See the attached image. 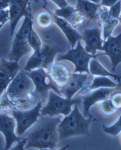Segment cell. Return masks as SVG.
Instances as JSON below:
<instances>
[{"instance_id": "1", "label": "cell", "mask_w": 121, "mask_h": 150, "mask_svg": "<svg viewBox=\"0 0 121 150\" xmlns=\"http://www.w3.org/2000/svg\"><path fill=\"white\" fill-rule=\"evenodd\" d=\"M62 120V115H41L22 136L27 139L25 149H56L60 139L57 127Z\"/></svg>"}, {"instance_id": "2", "label": "cell", "mask_w": 121, "mask_h": 150, "mask_svg": "<svg viewBox=\"0 0 121 150\" xmlns=\"http://www.w3.org/2000/svg\"><path fill=\"white\" fill-rule=\"evenodd\" d=\"M34 89L33 81L27 72L21 69L0 97V112L36 105L32 99Z\"/></svg>"}, {"instance_id": "3", "label": "cell", "mask_w": 121, "mask_h": 150, "mask_svg": "<svg viewBox=\"0 0 121 150\" xmlns=\"http://www.w3.org/2000/svg\"><path fill=\"white\" fill-rule=\"evenodd\" d=\"M78 105L75 104L70 113L65 116L59 124L57 130L60 139L75 136H90V124L96 119L92 116L86 119L80 112Z\"/></svg>"}, {"instance_id": "4", "label": "cell", "mask_w": 121, "mask_h": 150, "mask_svg": "<svg viewBox=\"0 0 121 150\" xmlns=\"http://www.w3.org/2000/svg\"><path fill=\"white\" fill-rule=\"evenodd\" d=\"M26 72L33 81L35 86L32 99L35 104L38 102L44 103L47 102L49 91L50 90H53L61 96L60 90L53 82L46 69L39 68Z\"/></svg>"}, {"instance_id": "5", "label": "cell", "mask_w": 121, "mask_h": 150, "mask_svg": "<svg viewBox=\"0 0 121 150\" xmlns=\"http://www.w3.org/2000/svg\"><path fill=\"white\" fill-rule=\"evenodd\" d=\"M81 101L80 97H75L70 99L63 97L53 90H50L46 104L42 107L40 114L42 116L51 117L60 115L65 116L72 111L73 105L80 104Z\"/></svg>"}, {"instance_id": "6", "label": "cell", "mask_w": 121, "mask_h": 150, "mask_svg": "<svg viewBox=\"0 0 121 150\" xmlns=\"http://www.w3.org/2000/svg\"><path fill=\"white\" fill-rule=\"evenodd\" d=\"M33 25L31 16L25 17L21 28L15 35L9 60L18 62L22 57L32 51L28 42V36Z\"/></svg>"}, {"instance_id": "7", "label": "cell", "mask_w": 121, "mask_h": 150, "mask_svg": "<svg viewBox=\"0 0 121 150\" xmlns=\"http://www.w3.org/2000/svg\"><path fill=\"white\" fill-rule=\"evenodd\" d=\"M61 52L60 48L53 44H43L41 48L33 51L23 69L26 71L44 68L46 69L53 63L57 53Z\"/></svg>"}, {"instance_id": "8", "label": "cell", "mask_w": 121, "mask_h": 150, "mask_svg": "<svg viewBox=\"0 0 121 150\" xmlns=\"http://www.w3.org/2000/svg\"><path fill=\"white\" fill-rule=\"evenodd\" d=\"M42 102H38L33 108L29 110L12 108L9 111L16 120V134L22 137L26 132L36 122L41 116L40 110L42 107Z\"/></svg>"}, {"instance_id": "9", "label": "cell", "mask_w": 121, "mask_h": 150, "mask_svg": "<svg viewBox=\"0 0 121 150\" xmlns=\"http://www.w3.org/2000/svg\"><path fill=\"white\" fill-rule=\"evenodd\" d=\"M100 55H101V54L92 55L88 53L81 45L79 40L78 41L76 48L69 49L64 54L59 55L56 61H69L75 66L73 73L86 72L90 75L88 69L89 62L91 59L96 58L97 56Z\"/></svg>"}, {"instance_id": "10", "label": "cell", "mask_w": 121, "mask_h": 150, "mask_svg": "<svg viewBox=\"0 0 121 150\" xmlns=\"http://www.w3.org/2000/svg\"><path fill=\"white\" fill-rule=\"evenodd\" d=\"M16 127V120L12 115L10 116L7 111H1L0 132L5 138L4 150L11 149L14 144L18 143L21 139V137H18L15 132Z\"/></svg>"}, {"instance_id": "11", "label": "cell", "mask_w": 121, "mask_h": 150, "mask_svg": "<svg viewBox=\"0 0 121 150\" xmlns=\"http://www.w3.org/2000/svg\"><path fill=\"white\" fill-rule=\"evenodd\" d=\"M31 0H10V34L13 36L17 25L23 17L31 16L30 13Z\"/></svg>"}, {"instance_id": "12", "label": "cell", "mask_w": 121, "mask_h": 150, "mask_svg": "<svg viewBox=\"0 0 121 150\" xmlns=\"http://www.w3.org/2000/svg\"><path fill=\"white\" fill-rule=\"evenodd\" d=\"M93 80L92 76L87 73H72L68 84L60 89L61 96L71 99L80 90L89 86Z\"/></svg>"}, {"instance_id": "13", "label": "cell", "mask_w": 121, "mask_h": 150, "mask_svg": "<svg viewBox=\"0 0 121 150\" xmlns=\"http://www.w3.org/2000/svg\"><path fill=\"white\" fill-rule=\"evenodd\" d=\"M46 69L53 82L60 90L68 84L72 73L65 63L56 61Z\"/></svg>"}, {"instance_id": "14", "label": "cell", "mask_w": 121, "mask_h": 150, "mask_svg": "<svg viewBox=\"0 0 121 150\" xmlns=\"http://www.w3.org/2000/svg\"><path fill=\"white\" fill-rule=\"evenodd\" d=\"M21 69L18 62L0 59V97Z\"/></svg>"}, {"instance_id": "15", "label": "cell", "mask_w": 121, "mask_h": 150, "mask_svg": "<svg viewBox=\"0 0 121 150\" xmlns=\"http://www.w3.org/2000/svg\"><path fill=\"white\" fill-rule=\"evenodd\" d=\"M115 88H100L96 90L90 91L88 93L79 96L81 98L83 104V114L85 117L92 116L89 112L91 106L96 103L100 102L109 98L111 93L115 90Z\"/></svg>"}, {"instance_id": "16", "label": "cell", "mask_w": 121, "mask_h": 150, "mask_svg": "<svg viewBox=\"0 0 121 150\" xmlns=\"http://www.w3.org/2000/svg\"><path fill=\"white\" fill-rule=\"evenodd\" d=\"M103 47L105 53L101 54L109 56L111 61V71L114 72L116 66L121 62V33L116 37L109 36L104 42Z\"/></svg>"}, {"instance_id": "17", "label": "cell", "mask_w": 121, "mask_h": 150, "mask_svg": "<svg viewBox=\"0 0 121 150\" xmlns=\"http://www.w3.org/2000/svg\"><path fill=\"white\" fill-rule=\"evenodd\" d=\"M100 29L98 27L85 29L83 33V39L85 43V50L91 54L95 55L97 50L103 51Z\"/></svg>"}, {"instance_id": "18", "label": "cell", "mask_w": 121, "mask_h": 150, "mask_svg": "<svg viewBox=\"0 0 121 150\" xmlns=\"http://www.w3.org/2000/svg\"><path fill=\"white\" fill-rule=\"evenodd\" d=\"M55 14L64 18L75 29L81 28L85 21L84 16L76 8L69 5L63 8L56 9L55 11Z\"/></svg>"}, {"instance_id": "19", "label": "cell", "mask_w": 121, "mask_h": 150, "mask_svg": "<svg viewBox=\"0 0 121 150\" xmlns=\"http://www.w3.org/2000/svg\"><path fill=\"white\" fill-rule=\"evenodd\" d=\"M53 21L60 28L68 39L72 48H74L76 42L83 39V36L64 18L53 14Z\"/></svg>"}, {"instance_id": "20", "label": "cell", "mask_w": 121, "mask_h": 150, "mask_svg": "<svg viewBox=\"0 0 121 150\" xmlns=\"http://www.w3.org/2000/svg\"><path fill=\"white\" fill-rule=\"evenodd\" d=\"M97 17L103 23V35L105 41L111 35L114 28L117 25L118 21L111 18L109 11L105 7L99 8L97 12Z\"/></svg>"}, {"instance_id": "21", "label": "cell", "mask_w": 121, "mask_h": 150, "mask_svg": "<svg viewBox=\"0 0 121 150\" xmlns=\"http://www.w3.org/2000/svg\"><path fill=\"white\" fill-rule=\"evenodd\" d=\"M118 86H121L120 84L114 82L106 76H98L94 79L89 86L84 87L77 93L76 97H79L93 90L100 88H115Z\"/></svg>"}, {"instance_id": "22", "label": "cell", "mask_w": 121, "mask_h": 150, "mask_svg": "<svg viewBox=\"0 0 121 150\" xmlns=\"http://www.w3.org/2000/svg\"><path fill=\"white\" fill-rule=\"evenodd\" d=\"M99 5L88 0H77L76 8L84 16L90 19L96 18Z\"/></svg>"}, {"instance_id": "23", "label": "cell", "mask_w": 121, "mask_h": 150, "mask_svg": "<svg viewBox=\"0 0 121 150\" xmlns=\"http://www.w3.org/2000/svg\"><path fill=\"white\" fill-rule=\"evenodd\" d=\"M90 72L91 75L98 76H109L117 80L119 84L121 86L119 76L107 71L104 67L96 59V58L91 59L90 63Z\"/></svg>"}, {"instance_id": "24", "label": "cell", "mask_w": 121, "mask_h": 150, "mask_svg": "<svg viewBox=\"0 0 121 150\" xmlns=\"http://www.w3.org/2000/svg\"><path fill=\"white\" fill-rule=\"evenodd\" d=\"M53 22V16L46 11H40L36 18V25L41 29L51 28Z\"/></svg>"}, {"instance_id": "25", "label": "cell", "mask_w": 121, "mask_h": 150, "mask_svg": "<svg viewBox=\"0 0 121 150\" xmlns=\"http://www.w3.org/2000/svg\"><path fill=\"white\" fill-rule=\"evenodd\" d=\"M99 110L105 116L112 117L117 113V109L113 105L109 98L102 100L99 105Z\"/></svg>"}, {"instance_id": "26", "label": "cell", "mask_w": 121, "mask_h": 150, "mask_svg": "<svg viewBox=\"0 0 121 150\" xmlns=\"http://www.w3.org/2000/svg\"><path fill=\"white\" fill-rule=\"evenodd\" d=\"M28 42L29 46L33 51H36L41 48L43 44L40 36L34 29L33 27L31 28L28 34Z\"/></svg>"}, {"instance_id": "27", "label": "cell", "mask_w": 121, "mask_h": 150, "mask_svg": "<svg viewBox=\"0 0 121 150\" xmlns=\"http://www.w3.org/2000/svg\"><path fill=\"white\" fill-rule=\"evenodd\" d=\"M103 131L105 133L112 136H117L121 132V115L116 123L111 127H107L105 125L102 126Z\"/></svg>"}, {"instance_id": "28", "label": "cell", "mask_w": 121, "mask_h": 150, "mask_svg": "<svg viewBox=\"0 0 121 150\" xmlns=\"http://www.w3.org/2000/svg\"><path fill=\"white\" fill-rule=\"evenodd\" d=\"M112 103L118 110H121V89L116 87L109 97Z\"/></svg>"}, {"instance_id": "29", "label": "cell", "mask_w": 121, "mask_h": 150, "mask_svg": "<svg viewBox=\"0 0 121 150\" xmlns=\"http://www.w3.org/2000/svg\"><path fill=\"white\" fill-rule=\"evenodd\" d=\"M121 11V1L119 0L114 5L111 6L109 11L110 17L114 19H117L120 16Z\"/></svg>"}, {"instance_id": "30", "label": "cell", "mask_w": 121, "mask_h": 150, "mask_svg": "<svg viewBox=\"0 0 121 150\" xmlns=\"http://www.w3.org/2000/svg\"><path fill=\"white\" fill-rule=\"evenodd\" d=\"M9 21L10 14L9 9L0 11V29Z\"/></svg>"}, {"instance_id": "31", "label": "cell", "mask_w": 121, "mask_h": 150, "mask_svg": "<svg viewBox=\"0 0 121 150\" xmlns=\"http://www.w3.org/2000/svg\"><path fill=\"white\" fill-rule=\"evenodd\" d=\"M50 1H53V3H55L56 5H57L60 8H63L68 5V3L66 0H50Z\"/></svg>"}, {"instance_id": "32", "label": "cell", "mask_w": 121, "mask_h": 150, "mask_svg": "<svg viewBox=\"0 0 121 150\" xmlns=\"http://www.w3.org/2000/svg\"><path fill=\"white\" fill-rule=\"evenodd\" d=\"M10 5V0H0V11L7 9Z\"/></svg>"}, {"instance_id": "33", "label": "cell", "mask_w": 121, "mask_h": 150, "mask_svg": "<svg viewBox=\"0 0 121 150\" xmlns=\"http://www.w3.org/2000/svg\"><path fill=\"white\" fill-rule=\"evenodd\" d=\"M118 1V0H102L101 5L107 7H111Z\"/></svg>"}, {"instance_id": "34", "label": "cell", "mask_w": 121, "mask_h": 150, "mask_svg": "<svg viewBox=\"0 0 121 150\" xmlns=\"http://www.w3.org/2000/svg\"><path fill=\"white\" fill-rule=\"evenodd\" d=\"M90 1H92L94 3H96V4H98L100 3L101 1V0H89Z\"/></svg>"}, {"instance_id": "35", "label": "cell", "mask_w": 121, "mask_h": 150, "mask_svg": "<svg viewBox=\"0 0 121 150\" xmlns=\"http://www.w3.org/2000/svg\"><path fill=\"white\" fill-rule=\"evenodd\" d=\"M33 1H35V3H38L39 1H40V0H33Z\"/></svg>"}, {"instance_id": "36", "label": "cell", "mask_w": 121, "mask_h": 150, "mask_svg": "<svg viewBox=\"0 0 121 150\" xmlns=\"http://www.w3.org/2000/svg\"><path fill=\"white\" fill-rule=\"evenodd\" d=\"M118 19H119V21H120V22H121V17H119V18Z\"/></svg>"}, {"instance_id": "37", "label": "cell", "mask_w": 121, "mask_h": 150, "mask_svg": "<svg viewBox=\"0 0 121 150\" xmlns=\"http://www.w3.org/2000/svg\"><path fill=\"white\" fill-rule=\"evenodd\" d=\"M121 74L120 75V76H119V79H120V80H121Z\"/></svg>"}]
</instances>
